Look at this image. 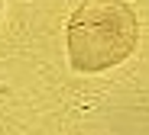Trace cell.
Wrapping results in <instances>:
<instances>
[{"label": "cell", "instance_id": "obj_2", "mask_svg": "<svg viewBox=\"0 0 149 135\" xmlns=\"http://www.w3.org/2000/svg\"><path fill=\"white\" fill-rule=\"evenodd\" d=\"M0 7H3V0H0Z\"/></svg>", "mask_w": 149, "mask_h": 135}, {"label": "cell", "instance_id": "obj_1", "mask_svg": "<svg viewBox=\"0 0 149 135\" xmlns=\"http://www.w3.org/2000/svg\"><path fill=\"white\" fill-rule=\"evenodd\" d=\"M139 42L136 10L127 0H81L68 19V61L81 74L123 64Z\"/></svg>", "mask_w": 149, "mask_h": 135}]
</instances>
